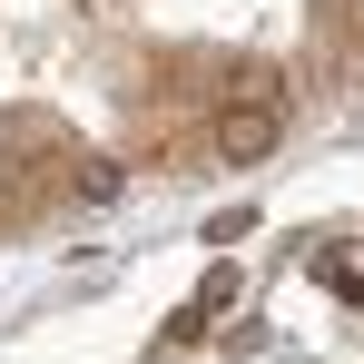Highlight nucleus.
I'll return each instance as SVG.
<instances>
[{"mask_svg": "<svg viewBox=\"0 0 364 364\" xmlns=\"http://www.w3.org/2000/svg\"><path fill=\"white\" fill-rule=\"evenodd\" d=\"M266 148H276V109L266 99H237L217 119V158H266Z\"/></svg>", "mask_w": 364, "mask_h": 364, "instance_id": "nucleus-1", "label": "nucleus"}]
</instances>
